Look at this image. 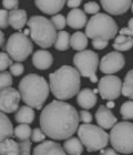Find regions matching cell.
Returning <instances> with one entry per match:
<instances>
[{
  "mask_svg": "<svg viewBox=\"0 0 133 155\" xmlns=\"http://www.w3.org/2000/svg\"><path fill=\"white\" fill-rule=\"evenodd\" d=\"M113 48L117 51L123 52L130 50L133 47V37L130 36H124V35H119L114 40Z\"/></svg>",
  "mask_w": 133,
  "mask_h": 155,
  "instance_id": "26",
  "label": "cell"
},
{
  "mask_svg": "<svg viewBox=\"0 0 133 155\" xmlns=\"http://www.w3.org/2000/svg\"><path fill=\"white\" fill-rule=\"evenodd\" d=\"M114 105H115V104H114L113 101H109V102H108V104H107V107H109V109H112V107H114Z\"/></svg>",
  "mask_w": 133,
  "mask_h": 155,
  "instance_id": "46",
  "label": "cell"
},
{
  "mask_svg": "<svg viewBox=\"0 0 133 155\" xmlns=\"http://www.w3.org/2000/svg\"><path fill=\"white\" fill-rule=\"evenodd\" d=\"M5 51L17 62L26 61L33 50L32 41L26 33H12L3 47Z\"/></svg>",
  "mask_w": 133,
  "mask_h": 155,
  "instance_id": "8",
  "label": "cell"
},
{
  "mask_svg": "<svg viewBox=\"0 0 133 155\" xmlns=\"http://www.w3.org/2000/svg\"><path fill=\"white\" fill-rule=\"evenodd\" d=\"M3 43H5V35H3V32L0 30V47H2Z\"/></svg>",
  "mask_w": 133,
  "mask_h": 155,
  "instance_id": "45",
  "label": "cell"
},
{
  "mask_svg": "<svg viewBox=\"0 0 133 155\" xmlns=\"http://www.w3.org/2000/svg\"><path fill=\"white\" fill-rule=\"evenodd\" d=\"M88 45V37L83 32H75L70 37V47L75 51H82L85 50Z\"/></svg>",
  "mask_w": 133,
  "mask_h": 155,
  "instance_id": "25",
  "label": "cell"
},
{
  "mask_svg": "<svg viewBox=\"0 0 133 155\" xmlns=\"http://www.w3.org/2000/svg\"><path fill=\"white\" fill-rule=\"evenodd\" d=\"M79 112L65 101L55 100L45 105L40 114V127L52 140H67L78 131Z\"/></svg>",
  "mask_w": 133,
  "mask_h": 155,
  "instance_id": "1",
  "label": "cell"
},
{
  "mask_svg": "<svg viewBox=\"0 0 133 155\" xmlns=\"http://www.w3.org/2000/svg\"><path fill=\"white\" fill-rule=\"evenodd\" d=\"M98 90L103 100L113 101L122 94V81L117 75L107 74L100 79Z\"/></svg>",
  "mask_w": 133,
  "mask_h": 155,
  "instance_id": "10",
  "label": "cell"
},
{
  "mask_svg": "<svg viewBox=\"0 0 133 155\" xmlns=\"http://www.w3.org/2000/svg\"><path fill=\"white\" fill-rule=\"evenodd\" d=\"M101 6L112 16L123 15L131 8L132 0H100Z\"/></svg>",
  "mask_w": 133,
  "mask_h": 155,
  "instance_id": "13",
  "label": "cell"
},
{
  "mask_svg": "<svg viewBox=\"0 0 133 155\" xmlns=\"http://www.w3.org/2000/svg\"><path fill=\"white\" fill-rule=\"evenodd\" d=\"M35 5L45 15H57L65 5V0H35Z\"/></svg>",
  "mask_w": 133,
  "mask_h": 155,
  "instance_id": "16",
  "label": "cell"
},
{
  "mask_svg": "<svg viewBox=\"0 0 133 155\" xmlns=\"http://www.w3.org/2000/svg\"><path fill=\"white\" fill-rule=\"evenodd\" d=\"M53 63V57L47 50H38L32 54V64L38 70H48Z\"/></svg>",
  "mask_w": 133,
  "mask_h": 155,
  "instance_id": "18",
  "label": "cell"
},
{
  "mask_svg": "<svg viewBox=\"0 0 133 155\" xmlns=\"http://www.w3.org/2000/svg\"><path fill=\"white\" fill-rule=\"evenodd\" d=\"M27 25L29 27L31 40L37 45L47 49L55 45L58 32L51 20L42 16H32Z\"/></svg>",
  "mask_w": 133,
  "mask_h": 155,
  "instance_id": "4",
  "label": "cell"
},
{
  "mask_svg": "<svg viewBox=\"0 0 133 155\" xmlns=\"http://www.w3.org/2000/svg\"><path fill=\"white\" fill-rule=\"evenodd\" d=\"M12 84V74L7 71H0V91L11 87Z\"/></svg>",
  "mask_w": 133,
  "mask_h": 155,
  "instance_id": "31",
  "label": "cell"
},
{
  "mask_svg": "<svg viewBox=\"0 0 133 155\" xmlns=\"http://www.w3.org/2000/svg\"><path fill=\"white\" fill-rule=\"evenodd\" d=\"M108 42L109 41L103 40V39H93L92 40V47L97 50H102V49L108 47Z\"/></svg>",
  "mask_w": 133,
  "mask_h": 155,
  "instance_id": "41",
  "label": "cell"
},
{
  "mask_svg": "<svg viewBox=\"0 0 133 155\" xmlns=\"http://www.w3.org/2000/svg\"><path fill=\"white\" fill-rule=\"evenodd\" d=\"M32 155H67V152L55 141H43L33 149Z\"/></svg>",
  "mask_w": 133,
  "mask_h": 155,
  "instance_id": "15",
  "label": "cell"
},
{
  "mask_svg": "<svg viewBox=\"0 0 133 155\" xmlns=\"http://www.w3.org/2000/svg\"><path fill=\"white\" fill-rule=\"evenodd\" d=\"M67 25L72 29H81L87 26V15L83 10L75 8L67 16Z\"/></svg>",
  "mask_w": 133,
  "mask_h": 155,
  "instance_id": "19",
  "label": "cell"
},
{
  "mask_svg": "<svg viewBox=\"0 0 133 155\" xmlns=\"http://www.w3.org/2000/svg\"><path fill=\"white\" fill-rule=\"evenodd\" d=\"M19 145H20L19 155H30L31 154V141H30V140L20 141Z\"/></svg>",
  "mask_w": 133,
  "mask_h": 155,
  "instance_id": "35",
  "label": "cell"
},
{
  "mask_svg": "<svg viewBox=\"0 0 133 155\" xmlns=\"http://www.w3.org/2000/svg\"><path fill=\"white\" fill-rule=\"evenodd\" d=\"M80 73L71 65H62L49 75L50 91L58 100H69L79 93L81 79Z\"/></svg>",
  "mask_w": 133,
  "mask_h": 155,
  "instance_id": "2",
  "label": "cell"
},
{
  "mask_svg": "<svg viewBox=\"0 0 133 155\" xmlns=\"http://www.w3.org/2000/svg\"><path fill=\"white\" fill-rule=\"evenodd\" d=\"M83 8H85V12L89 13V15H95L100 10V6L94 1H89V2L85 3Z\"/></svg>",
  "mask_w": 133,
  "mask_h": 155,
  "instance_id": "37",
  "label": "cell"
},
{
  "mask_svg": "<svg viewBox=\"0 0 133 155\" xmlns=\"http://www.w3.org/2000/svg\"><path fill=\"white\" fill-rule=\"evenodd\" d=\"M70 33L61 30L57 36V40L55 42V48L58 51H67L70 47Z\"/></svg>",
  "mask_w": 133,
  "mask_h": 155,
  "instance_id": "27",
  "label": "cell"
},
{
  "mask_svg": "<svg viewBox=\"0 0 133 155\" xmlns=\"http://www.w3.org/2000/svg\"><path fill=\"white\" fill-rule=\"evenodd\" d=\"M45 133L42 131L41 127H36V129L32 130V133H31V141L35 143H40L43 142L45 140Z\"/></svg>",
  "mask_w": 133,
  "mask_h": 155,
  "instance_id": "34",
  "label": "cell"
},
{
  "mask_svg": "<svg viewBox=\"0 0 133 155\" xmlns=\"http://www.w3.org/2000/svg\"><path fill=\"white\" fill-rule=\"evenodd\" d=\"M9 27V12L6 9H0V29Z\"/></svg>",
  "mask_w": 133,
  "mask_h": 155,
  "instance_id": "36",
  "label": "cell"
},
{
  "mask_svg": "<svg viewBox=\"0 0 133 155\" xmlns=\"http://www.w3.org/2000/svg\"><path fill=\"white\" fill-rule=\"evenodd\" d=\"M36 117V113L33 111V107H29V105H22L17 110L16 114H15V120L16 122L25 123V124H30L35 121Z\"/></svg>",
  "mask_w": 133,
  "mask_h": 155,
  "instance_id": "21",
  "label": "cell"
},
{
  "mask_svg": "<svg viewBox=\"0 0 133 155\" xmlns=\"http://www.w3.org/2000/svg\"><path fill=\"white\" fill-rule=\"evenodd\" d=\"M100 155H120V153L114 149H102L100 151Z\"/></svg>",
  "mask_w": 133,
  "mask_h": 155,
  "instance_id": "44",
  "label": "cell"
},
{
  "mask_svg": "<svg viewBox=\"0 0 133 155\" xmlns=\"http://www.w3.org/2000/svg\"><path fill=\"white\" fill-rule=\"evenodd\" d=\"M23 71H25V67H23L22 63L20 62H17V63H12L10 65V73L13 75V77H20L22 74Z\"/></svg>",
  "mask_w": 133,
  "mask_h": 155,
  "instance_id": "38",
  "label": "cell"
},
{
  "mask_svg": "<svg viewBox=\"0 0 133 155\" xmlns=\"http://www.w3.org/2000/svg\"><path fill=\"white\" fill-rule=\"evenodd\" d=\"M21 100L19 90L9 87L0 91V111L3 113H13L19 109Z\"/></svg>",
  "mask_w": 133,
  "mask_h": 155,
  "instance_id": "12",
  "label": "cell"
},
{
  "mask_svg": "<svg viewBox=\"0 0 133 155\" xmlns=\"http://www.w3.org/2000/svg\"><path fill=\"white\" fill-rule=\"evenodd\" d=\"M2 6L6 10L18 9L19 0H2Z\"/></svg>",
  "mask_w": 133,
  "mask_h": 155,
  "instance_id": "39",
  "label": "cell"
},
{
  "mask_svg": "<svg viewBox=\"0 0 133 155\" xmlns=\"http://www.w3.org/2000/svg\"><path fill=\"white\" fill-rule=\"evenodd\" d=\"M120 35L133 37V18H131V19L129 20L127 28H122V29L120 30Z\"/></svg>",
  "mask_w": 133,
  "mask_h": 155,
  "instance_id": "42",
  "label": "cell"
},
{
  "mask_svg": "<svg viewBox=\"0 0 133 155\" xmlns=\"http://www.w3.org/2000/svg\"><path fill=\"white\" fill-rule=\"evenodd\" d=\"M12 64V59L6 52H0V71H6Z\"/></svg>",
  "mask_w": 133,
  "mask_h": 155,
  "instance_id": "33",
  "label": "cell"
},
{
  "mask_svg": "<svg viewBox=\"0 0 133 155\" xmlns=\"http://www.w3.org/2000/svg\"><path fill=\"white\" fill-rule=\"evenodd\" d=\"M110 142L115 151L122 154L133 153V123L119 122L111 129Z\"/></svg>",
  "mask_w": 133,
  "mask_h": 155,
  "instance_id": "7",
  "label": "cell"
},
{
  "mask_svg": "<svg viewBox=\"0 0 133 155\" xmlns=\"http://www.w3.org/2000/svg\"><path fill=\"white\" fill-rule=\"evenodd\" d=\"M82 0H67V6L71 9H75V8H78L80 5H81Z\"/></svg>",
  "mask_w": 133,
  "mask_h": 155,
  "instance_id": "43",
  "label": "cell"
},
{
  "mask_svg": "<svg viewBox=\"0 0 133 155\" xmlns=\"http://www.w3.org/2000/svg\"><path fill=\"white\" fill-rule=\"evenodd\" d=\"M51 22L53 23V26L58 30H62L67 26V19H65V17L60 15V13L53 15V17H51Z\"/></svg>",
  "mask_w": 133,
  "mask_h": 155,
  "instance_id": "32",
  "label": "cell"
},
{
  "mask_svg": "<svg viewBox=\"0 0 133 155\" xmlns=\"http://www.w3.org/2000/svg\"><path fill=\"white\" fill-rule=\"evenodd\" d=\"M118 25L114 19L107 13H95L91 17L85 26V35L90 39L111 40L118 33Z\"/></svg>",
  "mask_w": 133,
  "mask_h": 155,
  "instance_id": "5",
  "label": "cell"
},
{
  "mask_svg": "<svg viewBox=\"0 0 133 155\" xmlns=\"http://www.w3.org/2000/svg\"><path fill=\"white\" fill-rule=\"evenodd\" d=\"M83 144L80 139L77 137H69L63 143V149L69 155H81L83 153Z\"/></svg>",
  "mask_w": 133,
  "mask_h": 155,
  "instance_id": "23",
  "label": "cell"
},
{
  "mask_svg": "<svg viewBox=\"0 0 133 155\" xmlns=\"http://www.w3.org/2000/svg\"><path fill=\"white\" fill-rule=\"evenodd\" d=\"M78 136L88 152H97L105 149L110 141V135L104 129L90 123H83L78 127Z\"/></svg>",
  "mask_w": 133,
  "mask_h": 155,
  "instance_id": "6",
  "label": "cell"
},
{
  "mask_svg": "<svg viewBox=\"0 0 133 155\" xmlns=\"http://www.w3.org/2000/svg\"><path fill=\"white\" fill-rule=\"evenodd\" d=\"M73 64L81 77L89 78L92 83L98 82L95 73L100 64V60L97 52H93L92 50L79 51L73 57Z\"/></svg>",
  "mask_w": 133,
  "mask_h": 155,
  "instance_id": "9",
  "label": "cell"
},
{
  "mask_svg": "<svg viewBox=\"0 0 133 155\" xmlns=\"http://www.w3.org/2000/svg\"><path fill=\"white\" fill-rule=\"evenodd\" d=\"M13 135V126L10 119L0 111V143Z\"/></svg>",
  "mask_w": 133,
  "mask_h": 155,
  "instance_id": "22",
  "label": "cell"
},
{
  "mask_svg": "<svg viewBox=\"0 0 133 155\" xmlns=\"http://www.w3.org/2000/svg\"><path fill=\"white\" fill-rule=\"evenodd\" d=\"M19 142L13 141L11 137L6 139L0 143V155H19Z\"/></svg>",
  "mask_w": 133,
  "mask_h": 155,
  "instance_id": "24",
  "label": "cell"
},
{
  "mask_svg": "<svg viewBox=\"0 0 133 155\" xmlns=\"http://www.w3.org/2000/svg\"><path fill=\"white\" fill-rule=\"evenodd\" d=\"M28 23V16L26 10L15 9L10 10L9 12V26L15 30L22 29Z\"/></svg>",
  "mask_w": 133,
  "mask_h": 155,
  "instance_id": "20",
  "label": "cell"
},
{
  "mask_svg": "<svg viewBox=\"0 0 133 155\" xmlns=\"http://www.w3.org/2000/svg\"><path fill=\"white\" fill-rule=\"evenodd\" d=\"M31 133H32V130L30 125L25 123H20L19 125L13 129V135L20 141L29 140V137H31Z\"/></svg>",
  "mask_w": 133,
  "mask_h": 155,
  "instance_id": "29",
  "label": "cell"
},
{
  "mask_svg": "<svg viewBox=\"0 0 133 155\" xmlns=\"http://www.w3.org/2000/svg\"><path fill=\"white\" fill-rule=\"evenodd\" d=\"M94 116H95L98 125L104 130L112 129L118 123V119L107 105H100Z\"/></svg>",
  "mask_w": 133,
  "mask_h": 155,
  "instance_id": "14",
  "label": "cell"
},
{
  "mask_svg": "<svg viewBox=\"0 0 133 155\" xmlns=\"http://www.w3.org/2000/svg\"><path fill=\"white\" fill-rule=\"evenodd\" d=\"M131 10H132V12H133V1H132V3H131Z\"/></svg>",
  "mask_w": 133,
  "mask_h": 155,
  "instance_id": "47",
  "label": "cell"
},
{
  "mask_svg": "<svg viewBox=\"0 0 133 155\" xmlns=\"http://www.w3.org/2000/svg\"><path fill=\"white\" fill-rule=\"evenodd\" d=\"M121 116L124 120H133V101H127L120 109Z\"/></svg>",
  "mask_w": 133,
  "mask_h": 155,
  "instance_id": "30",
  "label": "cell"
},
{
  "mask_svg": "<svg viewBox=\"0 0 133 155\" xmlns=\"http://www.w3.org/2000/svg\"><path fill=\"white\" fill-rule=\"evenodd\" d=\"M19 92L21 99L27 105L40 110L50 93V85L41 75L30 73L19 82Z\"/></svg>",
  "mask_w": 133,
  "mask_h": 155,
  "instance_id": "3",
  "label": "cell"
},
{
  "mask_svg": "<svg viewBox=\"0 0 133 155\" xmlns=\"http://www.w3.org/2000/svg\"><path fill=\"white\" fill-rule=\"evenodd\" d=\"M122 94L133 100V69L128 72L122 82Z\"/></svg>",
  "mask_w": 133,
  "mask_h": 155,
  "instance_id": "28",
  "label": "cell"
},
{
  "mask_svg": "<svg viewBox=\"0 0 133 155\" xmlns=\"http://www.w3.org/2000/svg\"><path fill=\"white\" fill-rule=\"evenodd\" d=\"M125 58L120 51L109 52L101 59L99 69L102 73L105 74H113L124 68Z\"/></svg>",
  "mask_w": 133,
  "mask_h": 155,
  "instance_id": "11",
  "label": "cell"
},
{
  "mask_svg": "<svg viewBox=\"0 0 133 155\" xmlns=\"http://www.w3.org/2000/svg\"><path fill=\"white\" fill-rule=\"evenodd\" d=\"M79 119L83 123H91L92 120H93V117H92V114H91L89 111L82 110L79 112Z\"/></svg>",
  "mask_w": 133,
  "mask_h": 155,
  "instance_id": "40",
  "label": "cell"
},
{
  "mask_svg": "<svg viewBox=\"0 0 133 155\" xmlns=\"http://www.w3.org/2000/svg\"><path fill=\"white\" fill-rule=\"evenodd\" d=\"M98 97L97 93L94 92V90H91L89 87L82 89L81 91H79L78 95H77V103L79 104V107H81L85 110H89L97 104Z\"/></svg>",
  "mask_w": 133,
  "mask_h": 155,
  "instance_id": "17",
  "label": "cell"
}]
</instances>
